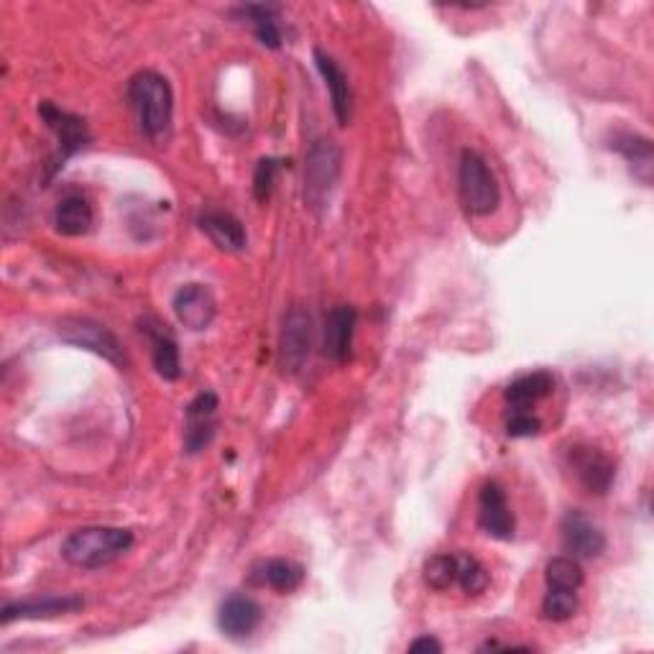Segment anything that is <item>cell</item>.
I'll return each instance as SVG.
<instances>
[{
    "label": "cell",
    "mask_w": 654,
    "mask_h": 654,
    "mask_svg": "<svg viewBox=\"0 0 654 654\" xmlns=\"http://www.w3.org/2000/svg\"><path fill=\"white\" fill-rule=\"evenodd\" d=\"M197 222H200L202 234L208 236L220 251L238 254L246 248V228L234 212L210 208L197 218Z\"/></svg>",
    "instance_id": "cell-16"
},
{
    "label": "cell",
    "mask_w": 654,
    "mask_h": 654,
    "mask_svg": "<svg viewBox=\"0 0 654 654\" xmlns=\"http://www.w3.org/2000/svg\"><path fill=\"white\" fill-rule=\"evenodd\" d=\"M141 330L149 335L151 340V358H153V368L161 378L167 382H177L182 376V364H179V346L175 340V335L169 333L167 325H161L157 320H143Z\"/></svg>",
    "instance_id": "cell-18"
},
{
    "label": "cell",
    "mask_w": 654,
    "mask_h": 654,
    "mask_svg": "<svg viewBox=\"0 0 654 654\" xmlns=\"http://www.w3.org/2000/svg\"><path fill=\"white\" fill-rule=\"evenodd\" d=\"M563 532V547L571 553V557H585V561H593L606 549V537L596 524H593L588 516L578 509H571L561 522Z\"/></svg>",
    "instance_id": "cell-12"
},
{
    "label": "cell",
    "mask_w": 654,
    "mask_h": 654,
    "mask_svg": "<svg viewBox=\"0 0 654 654\" xmlns=\"http://www.w3.org/2000/svg\"><path fill=\"white\" fill-rule=\"evenodd\" d=\"M171 307H175L177 320L192 333L208 330L218 315V303L205 284H185L171 299Z\"/></svg>",
    "instance_id": "cell-10"
},
{
    "label": "cell",
    "mask_w": 654,
    "mask_h": 654,
    "mask_svg": "<svg viewBox=\"0 0 654 654\" xmlns=\"http://www.w3.org/2000/svg\"><path fill=\"white\" fill-rule=\"evenodd\" d=\"M261 616V606L254 598L244 596V593H234V596H228L220 604L218 626L230 640H246V636H251L258 630Z\"/></svg>",
    "instance_id": "cell-15"
},
{
    "label": "cell",
    "mask_w": 654,
    "mask_h": 654,
    "mask_svg": "<svg viewBox=\"0 0 654 654\" xmlns=\"http://www.w3.org/2000/svg\"><path fill=\"white\" fill-rule=\"evenodd\" d=\"M39 116L44 118V123L57 133V141H59V151L54 161H51V171H49V175L54 177L57 171L65 169V164L70 161L77 151H82L85 146L90 143L92 136H90L88 123H85L80 116L67 113V110L57 108L54 102L49 100H44L39 106Z\"/></svg>",
    "instance_id": "cell-6"
},
{
    "label": "cell",
    "mask_w": 654,
    "mask_h": 654,
    "mask_svg": "<svg viewBox=\"0 0 654 654\" xmlns=\"http://www.w3.org/2000/svg\"><path fill=\"white\" fill-rule=\"evenodd\" d=\"M59 338L75 348L90 350L95 356L110 360L113 366L126 364V353L116 335L106 325L88 320V317H67V320L59 323Z\"/></svg>",
    "instance_id": "cell-7"
},
{
    "label": "cell",
    "mask_w": 654,
    "mask_h": 654,
    "mask_svg": "<svg viewBox=\"0 0 654 654\" xmlns=\"http://www.w3.org/2000/svg\"><path fill=\"white\" fill-rule=\"evenodd\" d=\"M218 397L212 392H202L187 404L185 409V450L189 455L202 453L212 443L218 427Z\"/></svg>",
    "instance_id": "cell-9"
},
{
    "label": "cell",
    "mask_w": 654,
    "mask_h": 654,
    "mask_svg": "<svg viewBox=\"0 0 654 654\" xmlns=\"http://www.w3.org/2000/svg\"><path fill=\"white\" fill-rule=\"evenodd\" d=\"M458 192L463 208H466L468 215H476V218H486V215L498 208L502 195H498L496 177L478 151L466 149L460 153Z\"/></svg>",
    "instance_id": "cell-4"
},
{
    "label": "cell",
    "mask_w": 654,
    "mask_h": 654,
    "mask_svg": "<svg viewBox=\"0 0 654 654\" xmlns=\"http://www.w3.org/2000/svg\"><path fill=\"white\" fill-rule=\"evenodd\" d=\"M85 606L80 596H44V598H29V601H16V604H6L0 611V622L13 624V622H39V618H57L75 614Z\"/></svg>",
    "instance_id": "cell-14"
},
{
    "label": "cell",
    "mask_w": 654,
    "mask_h": 654,
    "mask_svg": "<svg viewBox=\"0 0 654 654\" xmlns=\"http://www.w3.org/2000/svg\"><path fill=\"white\" fill-rule=\"evenodd\" d=\"M478 524L480 529L486 532L488 537L494 539H512L516 522L509 509V502H506V490L496 484V480H488L480 488L478 494Z\"/></svg>",
    "instance_id": "cell-11"
},
{
    "label": "cell",
    "mask_w": 654,
    "mask_h": 654,
    "mask_svg": "<svg viewBox=\"0 0 654 654\" xmlns=\"http://www.w3.org/2000/svg\"><path fill=\"white\" fill-rule=\"evenodd\" d=\"M313 335L315 323L313 315L305 307H291L284 315L281 333H279V368L281 374L297 376L303 371L309 350H313Z\"/></svg>",
    "instance_id": "cell-5"
},
{
    "label": "cell",
    "mask_w": 654,
    "mask_h": 654,
    "mask_svg": "<svg viewBox=\"0 0 654 654\" xmlns=\"http://www.w3.org/2000/svg\"><path fill=\"white\" fill-rule=\"evenodd\" d=\"M343 169V151L333 141H317L305 161V205L313 212L323 215L330 208V197L338 187Z\"/></svg>",
    "instance_id": "cell-3"
},
{
    "label": "cell",
    "mask_w": 654,
    "mask_h": 654,
    "mask_svg": "<svg viewBox=\"0 0 654 654\" xmlns=\"http://www.w3.org/2000/svg\"><path fill=\"white\" fill-rule=\"evenodd\" d=\"M422 578H425L427 588L433 591H447L458 581V557L455 555H433L422 567Z\"/></svg>",
    "instance_id": "cell-25"
},
{
    "label": "cell",
    "mask_w": 654,
    "mask_h": 654,
    "mask_svg": "<svg viewBox=\"0 0 654 654\" xmlns=\"http://www.w3.org/2000/svg\"><path fill=\"white\" fill-rule=\"evenodd\" d=\"M611 149L622 153V157L626 159V164H630L634 177L642 179L644 185L650 187L652 182V141L647 139V136H640V133H630V131H618L614 133V139H611Z\"/></svg>",
    "instance_id": "cell-19"
},
{
    "label": "cell",
    "mask_w": 654,
    "mask_h": 654,
    "mask_svg": "<svg viewBox=\"0 0 654 654\" xmlns=\"http://www.w3.org/2000/svg\"><path fill=\"white\" fill-rule=\"evenodd\" d=\"M578 611V596L575 591H565V588H547L545 598H542V616L547 622H567V618L575 616Z\"/></svg>",
    "instance_id": "cell-26"
},
{
    "label": "cell",
    "mask_w": 654,
    "mask_h": 654,
    "mask_svg": "<svg viewBox=\"0 0 654 654\" xmlns=\"http://www.w3.org/2000/svg\"><path fill=\"white\" fill-rule=\"evenodd\" d=\"M281 169V161L274 157H266L256 164L254 171V197L256 202H266L274 192V185H277V175Z\"/></svg>",
    "instance_id": "cell-28"
},
{
    "label": "cell",
    "mask_w": 654,
    "mask_h": 654,
    "mask_svg": "<svg viewBox=\"0 0 654 654\" xmlns=\"http://www.w3.org/2000/svg\"><path fill=\"white\" fill-rule=\"evenodd\" d=\"M358 313L356 307L340 305L333 307L325 315V335H323V350L325 356L335 364H346L353 350V335H356Z\"/></svg>",
    "instance_id": "cell-13"
},
{
    "label": "cell",
    "mask_w": 654,
    "mask_h": 654,
    "mask_svg": "<svg viewBox=\"0 0 654 654\" xmlns=\"http://www.w3.org/2000/svg\"><path fill=\"white\" fill-rule=\"evenodd\" d=\"M567 466L573 468L578 484L588 490V494L604 496L608 494L611 484L616 478L614 460L598 450V447L591 445H573L567 450Z\"/></svg>",
    "instance_id": "cell-8"
},
{
    "label": "cell",
    "mask_w": 654,
    "mask_h": 654,
    "mask_svg": "<svg viewBox=\"0 0 654 654\" xmlns=\"http://www.w3.org/2000/svg\"><path fill=\"white\" fill-rule=\"evenodd\" d=\"M455 557H458V581L455 583H458L468 596H478V593H484L490 583L486 567L470 555H455Z\"/></svg>",
    "instance_id": "cell-27"
},
{
    "label": "cell",
    "mask_w": 654,
    "mask_h": 654,
    "mask_svg": "<svg viewBox=\"0 0 654 654\" xmlns=\"http://www.w3.org/2000/svg\"><path fill=\"white\" fill-rule=\"evenodd\" d=\"M128 100L139 116L141 133L151 143H161L171 133V116H175V95L164 75L143 70L128 82Z\"/></svg>",
    "instance_id": "cell-1"
},
{
    "label": "cell",
    "mask_w": 654,
    "mask_h": 654,
    "mask_svg": "<svg viewBox=\"0 0 654 654\" xmlns=\"http://www.w3.org/2000/svg\"><path fill=\"white\" fill-rule=\"evenodd\" d=\"M315 65L323 75L327 92H330L335 118H338L340 126H348L350 123V110H353V92H350L348 75L343 72L340 65L335 62L330 54H325L323 49H315Z\"/></svg>",
    "instance_id": "cell-17"
},
{
    "label": "cell",
    "mask_w": 654,
    "mask_h": 654,
    "mask_svg": "<svg viewBox=\"0 0 654 654\" xmlns=\"http://www.w3.org/2000/svg\"><path fill=\"white\" fill-rule=\"evenodd\" d=\"M92 208L82 195H67L54 210V226L62 236H85L92 228Z\"/></svg>",
    "instance_id": "cell-21"
},
{
    "label": "cell",
    "mask_w": 654,
    "mask_h": 654,
    "mask_svg": "<svg viewBox=\"0 0 654 654\" xmlns=\"http://www.w3.org/2000/svg\"><path fill=\"white\" fill-rule=\"evenodd\" d=\"M305 581V571L303 565L284 561V557H274V561L264 563L261 567V583L269 585V588L279 591V593H291L297 591L299 585Z\"/></svg>",
    "instance_id": "cell-23"
},
{
    "label": "cell",
    "mask_w": 654,
    "mask_h": 654,
    "mask_svg": "<svg viewBox=\"0 0 654 654\" xmlns=\"http://www.w3.org/2000/svg\"><path fill=\"white\" fill-rule=\"evenodd\" d=\"M133 547V535L120 527H82L75 529L62 545V557L82 571H98L116 563Z\"/></svg>",
    "instance_id": "cell-2"
},
{
    "label": "cell",
    "mask_w": 654,
    "mask_h": 654,
    "mask_svg": "<svg viewBox=\"0 0 654 654\" xmlns=\"http://www.w3.org/2000/svg\"><path fill=\"white\" fill-rule=\"evenodd\" d=\"M539 429H542V422L532 415L529 409L514 412L509 422H506V433H509V437H535L539 435Z\"/></svg>",
    "instance_id": "cell-29"
},
{
    "label": "cell",
    "mask_w": 654,
    "mask_h": 654,
    "mask_svg": "<svg viewBox=\"0 0 654 654\" xmlns=\"http://www.w3.org/2000/svg\"><path fill=\"white\" fill-rule=\"evenodd\" d=\"M555 389V376L549 371H532L514 378L506 389V402L512 404L514 412L532 409L537 402L549 397Z\"/></svg>",
    "instance_id": "cell-20"
},
{
    "label": "cell",
    "mask_w": 654,
    "mask_h": 654,
    "mask_svg": "<svg viewBox=\"0 0 654 654\" xmlns=\"http://www.w3.org/2000/svg\"><path fill=\"white\" fill-rule=\"evenodd\" d=\"M547 588L578 591L583 585V567L575 557H553L545 567Z\"/></svg>",
    "instance_id": "cell-24"
},
{
    "label": "cell",
    "mask_w": 654,
    "mask_h": 654,
    "mask_svg": "<svg viewBox=\"0 0 654 654\" xmlns=\"http://www.w3.org/2000/svg\"><path fill=\"white\" fill-rule=\"evenodd\" d=\"M409 652H443V644L435 640V636H419L409 644Z\"/></svg>",
    "instance_id": "cell-30"
},
{
    "label": "cell",
    "mask_w": 654,
    "mask_h": 654,
    "mask_svg": "<svg viewBox=\"0 0 654 654\" xmlns=\"http://www.w3.org/2000/svg\"><path fill=\"white\" fill-rule=\"evenodd\" d=\"M236 16L240 21H246L251 26L256 39L261 41L264 47L269 49H279L281 47V31L277 23V8L266 6V3H246L236 8Z\"/></svg>",
    "instance_id": "cell-22"
}]
</instances>
